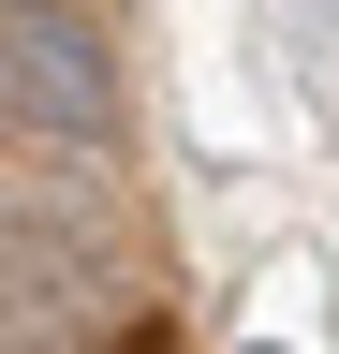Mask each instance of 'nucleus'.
<instances>
[{
	"label": "nucleus",
	"instance_id": "3",
	"mask_svg": "<svg viewBox=\"0 0 339 354\" xmlns=\"http://www.w3.org/2000/svg\"><path fill=\"white\" fill-rule=\"evenodd\" d=\"M251 354H280V339H251Z\"/></svg>",
	"mask_w": 339,
	"mask_h": 354
},
{
	"label": "nucleus",
	"instance_id": "2",
	"mask_svg": "<svg viewBox=\"0 0 339 354\" xmlns=\"http://www.w3.org/2000/svg\"><path fill=\"white\" fill-rule=\"evenodd\" d=\"M0 354H45V339H0Z\"/></svg>",
	"mask_w": 339,
	"mask_h": 354
},
{
	"label": "nucleus",
	"instance_id": "1",
	"mask_svg": "<svg viewBox=\"0 0 339 354\" xmlns=\"http://www.w3.org/2000/svg\"><path fill=\"white\" fill-rule=\"evenodd\" d=\"M0 133L45 162H104L118 148V59L74 0H0Z\"/></svg>",
	"mask_w": 339,
	"mask_h": 354
}]
</instances>
